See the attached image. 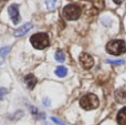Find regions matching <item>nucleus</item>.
<instances>
[{"label":"nucleus","mask_w":126,"mask_h":125,"mask_svg":"<svg viewBox=\"0 0 126 125\" xmlns=\"http://www.w3.org/2000/svg\"><path fill=\"white\" fill-rule=\"evenodd\" d=\"M106 51L113 55H121L125 53L126 51V44L125 41L123 40H111L109 43L106 44Z\"/></svg>","instance_id":"f257e3e1"},{"label":"nucleus","mask_w":126,"mask_h":125,"mask_svg":"<svg viewBox=\"0 0 126 125\" xmlns=\"http://www.w3.org/2000/svg\"><path fill=\"white\" fill-rule=\"evenodd\" d=\"M100 104V101H98V97L96 96L95 94H92V93H89V94H85L83 97H81L80 100V105L83 110L86 111H91L96 109Z\"/></svg>","instance_id":"f03ea898"},{"label":"nucleus","mask_w":126,"mask_h":125,"mask_svg":"<svg viewBox=\"0 0 126 125\" xmlns=\"http://www.w3.org/2000/svg\"><path fill=\"white\" fill-rule=\"evenodd\" d=\"M30 42L33 46V48L38 49V50H43L50 44V40H49V35L47 33H37L33 34L30 38Z\"/></svg>","instance_id":"7ed1b4c3"},{"label":"nucleus","mask_w":126,"mask_h":125,"mask_svg":"<svg viewBox=\"0 0 126 125\" xmlns=\"http://www.w3.org/2000/svg\"><path fill=\"white\" fill-rule=\"evenodd\" d=\"M81 16V8L76 4H67L63 8V17L67 20H76Z\"/></svg>","instance_id":"20e7f679"},{"label":"nucleus","mask_w":126,"mask_h":125,"mask_svg":"<svg viewBox=\"0 0 126 125\" xmlns=\"http://www.w3.org/2000/svg\"><path fill=\"white\" fill-rule=\"evenodd\" d=\"M8 13L9 16H10L11 20H12V22L15 24H18L20 22V20H21V18H20V12H19V6L16 3L11 4V6L8 7Z\"/></svg>","instance_id":"39448f33"},{"label":"nucleus","mask_w":126,"mask_h":125,"mask_svg":"<svg viewBox=\"0 0 126 125\" xmlns=\"http://www.w3.org/2000/svg\"><path fill=\"white\" fill-rule=\"evenodd\" d=\"M80 62L82 64V66L86 70L91 69L94 64V59L92 58V55H90L89 53H82L80 55Z\"/></svg>","instance_id":"423d86ee"},{"label":"nucleus","mask_w":126,"mask_h":125,"mask_svg":"<svg viewBox=\"0 0 126 125\" xmlns=\"http://www.w3.org/2000/svg\"><path fill=\"white\" fill-rule=\"evenodd\" d=\"M31 29H32V23H31V22H28V23H26V24H23V26L19 27V28L15 31V35L17 38L23 37V35H26V33H28Z\"/></svg>","instance_id":"0eeeda50"},{"label":"nucleus","mask_w":126,"mask_h":125,"mask_svg":"<svg viewBox=\"0 0 126 125\" xmlns=\"http://www.w3.org/2000/svg\"><path fill=\"white\" fill-rule=\"evenodd\" d=\"M24 82H26L27 86H28L29 90H33L34 86L37 85V78L33 74H28L26 78H24Z\"/></svg>","instance_id":"6e6552de"},{"label":"nucleus","mask_w":126,"mask_h":125,"mask_svg":"<svg viewBox=\"0 0 126 125\" xmlns=\"http://www.w3.org/2000/svg\"><path fill=\"white\" fill-rule=\"evenodd\" d=\"M115 99L120 103H125L126 102V89H118L115 91Z\"/></svg>","instance_id":"1a4fd4ad"},{"label":"nucleus","mask_w":126,"mask_h":125,"mask_svg":"<svg viewBox=\"0 0 126 125\" xmlns=\"http://www.w3.org/2000/svg\"><path fill=\"white\" fill-rule=\"evenodd\" d=\"M116 121L120 125H126V106H124L123 109H121L117 113L116 116Z\"/></svg>","instance_id":"9d476101"},{"label":"nucleus","mask_w":126,"mask_h":125,"mask_svg":"<svg viewBox=\"0 0 126 125\" xmlns=\"http://www.w3.org/2000/svg\"><path fill=\"white\" fill-rule=\"evenodd\" d=\"M29 110H30L31 114H32L33 116H35L37 119H41V120L42 119H46V115H44V113H41L37 108H34V106L29 105Z\"/></svg>","instance_id":"9b49d317"},{"label":"nucleus","mask_w":126,"mask_h":125,"mask_svg":"<svg viewBox=\"0 0 126 125\" xmlns=\"http://www.w3.org/2000/svg\"><path fill=\"white\" fill-rule=\"evenodd\" d=\"M9 51H10V47H3V48L0 49V65L3 63L6 57L8 55Z\"/></svg>","instance_id":"f8f14e48"},{"label":"nucleus","mask_w":126,"mask_h":125,"mask_svg":"<svg viewBox=\"0 0 126 125\" xmlns=\"http://www.w3.org/2000/svg\"><path fill=\"white\" fill-rule=\"evenodd\" d=\"M55 74L60 78H64L67 74V69L65 66H58L55 69Z\"/></svg>","instance_id":"ddd939ff"},{"label":"nucleus","mask_w":126,"mask_h":125,"mask_svg":"<svg viewBox=\"0 0 126 125\" xmlns=\"http://www.w3.org/2000/svg\"><path fill=\"white\" fill-rule=\"evenodd\" d=\"M55 60H57L58 62H63L65 60V54L62 51H58V52L55 53Z\"/></svg>","instance_id":"4468645a"},{"label":"nucleus","mask_w":126,"mask_h":125,"mask_svg":"<svg viewBox=\"0 0 126 125\" xmlns=\"http://www.w3.org/2000/svg\"><path fill=\"white\" fill-rule=\"evenodd\" d=\"M46 4H47V8L49 10H52V9L55 8V4H57V0H47L46 1Z\"/></svg>","instance_id":"2eb2a0df"},{"label":"nucleus","mask_w":126,"mask_h":125,"mask_svg":"<svg viewBox=\"0 0 126 125\" xmlns=\"http://www.w3.org/2000/svg\"><path fill=\"white\" fill-rule=\"evenodd\" d=\"M106 62L110 64H116V65H122L125 63L124 60H106Z\"/></svg>","instance_id":"dca6fc26"},{"label":"nucleus","mask_w":126,"mask_h":125,"mask_svg":"<svg viewBox=\"0 0 126 125\" xmlns=\"http://www.w3.org/2000/svg\"><path fill=\"white\" fill-rule=\"evenodd\" d=\"M8 93V90L6 88H0V100H2V97Z\"/></svg>","instance_id":"f3484780"},{"label":"nucleus","mask_w":126,"mask_h":125,"mask_svg":"<svg viewBox=\"0 0 126 125\" xmlns=\"http://www.w3.org/2000/svg\"><path fill=\"white\" fill-rule=\"evenodd\" d=\"M52 121H53V122H55V123H57L58 125H65L64 123H63V122H61L60 120H58L57 117H52Z\"/></svg>","instance_id":"a211bd4d"},{"label":"nucleus","mask_w":126,"mask_h":125,"mask_svg":"<svg viewBox=\"0 0 126 125\" xmlns=\"http://www.w3.org/2000/svg\"><path fill=\"white\" fill-rule=\"evenodd\" d=\"M42 103H43L44 105H47V106H48L49 104H50V100H49L48 97H46V99H44V100H42Z\"/></svg>","instance_id":"6ab92c4d"},{"label":"nucleus","mask_w":126,"mask_h":125,"mask_svg":"<svg viewBox=\"0 0 126 125\" xmlns=\"http://www.w3.org/2000/svg\"><path fill=\"white\" fill-rule=\"evenodd\" d=\"M113 1L115 2L116 4H121V3H122V2H123V1H124V0H113Z\"/></svg>","instance_id":"aec40b11"}]
</instances>
